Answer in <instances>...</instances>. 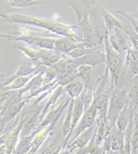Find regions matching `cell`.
<instances>
[{
	"label": "cell",
	"mask_w": 138,
	"mask_h": 154,
	"mask_svg": "<svg viewBox=\"0 0 138 154\" xmlns=\"http://www.w3.org/2000/svg\"><path fill=\"white\" fill-rule=\"evenodd\" d=\"M47 68V67H46ZM38 70L34 72L33 74H31L30 75L28 76H24V77H18L17 78L15 79L9 85L7 86L1 87V93H3L7 92V91H17L19 89L23 88L25 86L30 82L32 79H33L36 75L39 74L41 72H43V70Z\"/></svg>",
	"instance_id": "obj_18"
},
{
	"label": "cell",
	"mask_w": 138,
	"mask_h": 154,
	"mask_svg": "<svg viewBox=\"0 0 138 154\" xmlns=\"http://www.w3.org/2000/svg\"><path fill=\"white\" fill-rule=\"evenodd\" d=\"M0 16L9 24H19L37 27L62 37L69 38L78 42H81L80 35L77 32V30H74L79 29L78 26H73L46 18L19 12H1Z\"/></svg>",
	"instance_id": "obj_1"
},
{
	"label": "cell",
	"mask_w": 138,
	"mask_h": 154,
	"mask_svg": "<svg viewBox=\"0 0 138 154\" xmlns=\"http://www.w3.org/2000/svg\"><path fill=\"white\" fill-rule=\"evenodd\" d=\"M80 97L83 103L85 112L89 109L94 101V91L88 88H84Z\"/></svg>",
	"instance_id": "obj_26"
},
{
	"label": "cell",
	"mask_w": 138,
	"mask_h": 154,
	"mask_svg": "<svg viewBox=\"0 0 138 154\" xmlns=\"http://www.w3.org/2000/svg\"><path fill=\"white\" fill-rule=\"evenodd\" d=\"M128 84L121 85L112 88L110 98V109L113 112H120L127 103L128 99Z\"/></svg>",
	"instance_id": "obj_8"
},
{
	"label": "cell",
	"mask_w": 138,
	"mask_h": 154,
	"mask_svg": "<svg viewBox=\"0 0 138 154\" xmlns=\"http://www.w3.org/2000/svg\"><path fill=\"white\" fill-rule=\"evenodd\" d=\"M58 79V76L51 67H47L44 74V84H49Z\"/></svg>",
	"instance_id": "obj_31"
},
{
	"label": "cell",
	"mask_w": 138,
	"mask_h": 154,
	"mask_svg": "<svg viewBox=\"0 0 138 154\" xmlns=\"http://www.w3.org/2000/svg\"><path fill=\"white\" fill-rule=\"evenodd\" d=\"M94 126L82 132L79 136L74 140L71 144L70 149H73L75 148L82 149L87 145L92 138V135L94 131Z\"/></svg>",
	"instance_id": "obj_21"
},
{
	"label": "cell",
	"mask_w": 138,
	"mask_h": 154,
	"mask_svg": "<svg viewBox=\"0 0 138 154\" xmlns=\"http://www.w3.org/2000/svg\"><path fill=\"white\" fill-rule=\"evenodd\" d=\"M106 55V69L108 70L112 88L127 83L125 57L112 48L109 42L108 37L104 43Z\"/></svg>",
	"instance_id": "obj_2"
},
{
	"label": "cell",
	"mask_w": 138,
	"mask_h": 154,
	"mask_svg": "<svg viewBox=\"0 0 138 154\" xmlns=\"http://www.w3.org/2000/svg\"><path fill=\"white\" fill-rule=\"evenodd\" d=\"M108 40L112 48L124 56L132 47L128 44L130 40L127 35L123 30L120 28H113L109 31Z\"/></svg>",
	"instance_id": "obj_7"
},
{
	"label": "cell",
	"mask_w": 138,
	"mask_h": 154,
	"mask_svg": "<svg viewBox=\"0 0 138 154\" xmlns=\"http://www.w3.org/2000/svg\"><path fill=\"white\" fill-rule=\"evenodd\" d=\"M74 104V99H71L68 106L67 115L66 116L65 119L64 120V123L61 129L62 136L64 138H65L66 136L68 137L71 133Z\"/></svg>",
	"instance_id": "obj_23"
},
{
	"label": "cell",
	"mask_w": 138,
	"mask_h": 154,
	"mask_svg": "<svg viewBox=\"0 0 138 154\" xmlns=\"http://www.w3.org/2000/svg\"><path fill=\"white\" fill-rule=\"evenodd\" d=\"M19 30L22 33V35H15L6 33H1V37L6 38L7 40L17 41L23 42L40 49L54 50L56 38L44 37L37 35L33 32L20 26Z\"/></svg>",
	"instance_id": "obj_3"
},
{
	"label": "cell",
	"mask_w": 138,
	"mask_h": 154,
	"mask_svg": "<svg viewBox=\"0 0 138 154\" xmlns=\"http://www.w3.org/2000/svg\"><path fill=\"white\" fill-rule=\"evenodd\" d=\"M3 2L11 7L19 9H25L27 7L39 5L44 3L41 1L36 0H6L3 1Z\"/></svg>",
	"instance_id": "obj_24"
},
{
	"label": "cell",
	"mask_w": 138,
	"mask_h": 154,
	"mask_svg": "<svg viewBox=\"0 0 138 154\" xmlns=\"http://www.w3.org/2000/svg\"><path fill=\"white\" fill-rule=\"evenodd\" d=\"M81 43V42H78L66 37L57 38L54 51L60 54L66 56L69 52L77 48Z\"/></svg>",
	"instance_id": "obj_16"
},
{
	"label": "cell",
	"mask_w": 138,
	"mask_h": 154,
	"mask_svg": "<svg viewBox=\"0 0 138 154\" xmlns=\"http://www.w3.org/2000/svg\"><path fill=\"white\" fill-rule=\"evenodd\" d=\"M49 128H47L44 131L40 134L34 140V144L36 147H38L40 146L41 144H42L43 141H44L45 138H46L47 136L48 135V132L49 131Z\"/></svg>",
	"instance_id": "obj_32"
},
{
	"label": "cell",
	"mask_w": 138,
	"mask_h": 154,
	"mask_svg": "<svg viewBox=\"0 0 138 154\" xmlns=\"http://www.w3.org/2000/svg\"><path fill=\"white\" fill-rule=\"evenodd\" d=\"M115 12L122 16L138 34V19L133 16L130 13L125 12L123 10H116Z\"/></svg>",
	"instance_id": "obj_30"
},
{
	"label": "cell",
	"mask_w": 138,
	"mask_h": 154,
	"mask_svg": "<svg viewBox=\"0 0 138 154\" xmlns=\"http://www.w3.org/2000/svg\"><path fill=\"white\" fill-rule=\"evenodd\" d=\"M87 152V150H86V149H80V151L77 152L76 154H85Z\"/></svg>",
	"instance_id": "obj_35"
},
{
	"label": "cell",
	"mask_w": 138,
	"mask_h": 154,
	"mask_svg": "<svg viewBox=\"0 0 138 154\" xmlns=\"http://www.w3.org/2000/svg\"><path fill=\"white\" fill-rule=\"evenodd\" d=\"M78 23L81 41L84 46L88 48L98 46L97 38L90 21V14L84 17Z\"/></svg>",
	"instance_id": "obj_5"
},
{
	"label": "cell",
	"mask_w": 138,
	"mask_h": 154,
	"mask_svg": "<svg viewBox=\"0 0 138 154\" xmlns=\"http://www.w3.org/2000/svg\"><path fill=\"white\" fill-rule=\"evenodd\" d=\"M98 110L95 106L92 103L89 109L86 110L77 128L74 133V140L77 138L81 134L94 125Z\"/></svg>",
	"instance_id": "obj_11"
},
{
	"label": "cell",
	"mask_w": 138,
	"mask_h": 154,
	"mask_svg": "<svg viewBox=\"0 0 138 154\" xmlns=\"http://www.w3.org/2000/svg\"><path fill=\"white\" fill-rule=\"evenodd\" d=\"M126 63L129 69L135 76L138 77V54L131 47L126 53Z\"/></svg>",
	"instance_id": "obj_22"
},
{
	"label": "cell",
	"mask_w": 138,
	"mask_h": 154,
	"mask_svg": "<svg viewBox=\"0 0 138 154\" xmlns=\"http://www.w3.org/2000/svg\"><path fill=\"white\" fill-rule=\"evenodd\" d=\"M97 145V144H96L95 142H92L90 145L86 148L87 152L90 154H101V149H99V147Z\"/></svg>",
	"instance_id": "obj_33"
},
{
	"label": "cell",
	"mask_w": 138,
	"mask_h": 154,
	"mask_svg": "<svg viewBox=\"0 0 138 154\" xmlns=\"http://www.w3.org/2000/svg\"><path fill=\"white\" fill-rule=\"evenodd\" d=\"M79 66L76 59H71L65 55L51 67L57 74L58 79L63 75L76 72Z\"/></svg>",
	"instance_id": "obj_12"
},
{
	"label": "cell",
	"mask_w": 138,
	"mask_h": 154,
	"mask_svg": "<svg viewBox=\"0 0 138 154\" xmlns=\"http://www.w3.org/2000/svg\"><path fill=\"white\" fill-rule=\"evenodd\" d=\"M84 88L83 82L78 77L71 81L65 87L68 96L72 99H75L80 96Z\"/></svg>",
	"instance_id": "obj_20"
},
{
	"label": "cell",
	"mask_w": 138,
	"mask_h": 154,
	"mask_svg": "<svg viewBox=\"0 0 138 154\" xmlns=\"http://www.w3.org/2000/svg\"><path fill=\"white\" fill-rule=\"evenodd\" d=\"M101 47V46H98L93 48L89 54L81 58L76 59L79 66L87 65L95 67L100 64H105L106 55L104 48H102Z\"/></svg>",
	"instance_id": "obj_10"
},
{
	"label": "cell",
	"mask_w": 138,
	"mask_h": 154,
	"mask_svg": "<svg viewBox=\"0 0 138 154\" xmlns=\"http://www.w3.org/2000/svg\"><path fill=\"white\" fill-rule=\"evenodd\" d=\"M12 48L20 50L23 55L38 65L46 67L52 66L65 56L57 53L54 50H36L20 43L15 44Z\"/></svg>",
	"instance_id": "obj_4"
},
{
	"label": "cell",
	"mask_w": 138,
	"mask_h": 154,
	"mask_svg": "<svg viewBox=\"0 0 138 154\" xmlns=\"http://www.w3.org/2000/svg\"><path fill=\"white\" fill-rule=\"evenodd\" d=\"M95 7L97 11L104 19L107 26L108 27V31H110V30L115 28L123 29L124 23L117 19L113 14L105 9L101 4L96 2Z\"/></svg>",
	"instance_id": "obj_17"
},
{
	"label": "cell",
	"mask_w": 138,
	"mask_h": 154,
	"mask_svg": "<svg viewBox=\"0 0 138 154\" xmlns=\"http://www.w3.org/2000/svg\"><path fill=\"white\" fill-rule=\"evenodd\" d=\"M98 125L97 132L94 140V142L96 144H99L108 133V128L106 123V118L100 117Z\"/></svg>",
	"instance_id": "obj_27"
},
{
	"label": "cell",
	"mask_w": 138,
	"mask_h": 154,
	"mask_svg": "<svg viewBox=\"0 0 138 154\" xmlns=\"http://www.w3.org/2000/svg\"><path fill=\"white\" fill-rule=\"evenodd\" d=\"M95 5L90 11V21L96 36L98 45L101 46L108 37L109 31L104 19L97 11Z\"/></svg>",
	"instance_id": "obj_9"
},
{
	"label": "cell",
	"mask_w": 138,
	"mask_h": 154,
	"mask_svg": "<svg viewBox=\"0 0 138 154\" xmlns=\"http://www.w3.org/2000/svg\"><path fill=\"white\" fill-rule=\"evenodd\" d=\"M71 99L68 96L58 106L47 114L41 123V126L52 125L57 122L66 108L69 106Z\"/></svg>",
	"instance_id": "obj_15"
},
{
	"label": "cell",
	"mask_w": 138,
	"mask_h": 154,
	"mask_svg": "<svg viewBox=\"0 0 138 154\" xmlns=\"http://www.w3.org/2000/svg\"><path fill=\"white\" fill-rule=\"evenodd\" d=\"M46 67H47L44 66L38 65L34 62L32 61V60L22 54L21 62L17 70L15 72L14 74L10 75V77H8L5 81L1 84V87L7 86L18 77L30 75L38 70L45 69Z\"/></svg>",
	"instance_id": "obj_6"
},
{
	"label": "cell",
	"mask_w": 138,
	"mask_h": 154,
	"mask_svg": "<svg viewBox=\"0 0 138 154\" xmlns=\"http://www.w3.org/2000/svg\"><path fill=\"white\" fill-rule=\"evenodd\" d=\"M85 112L83 103L80 96L74 99V104L73 107V115H72V123L71 128V133L67 138V141L69 139L71 135L73 133L74 128L78 124L80 118Z\"/></svg>",
	"instance_id": "obj_19"
},
{
	"label": "cell",
	"mask_w": 138,
	"mask_h": 154,
	"mask_svg": "<svg viewBox=\"0 0 138 154\" xmlns=\"http://www.w3.org/2000/svg\"><path fill=\"white\" fill-rule=\"evenodd\" d=\"M128 102L124 109L119 112L117 117V125L119 130H123L128 121Z\"/></svg>",
	"instance_id": "obj_29"
},
{
	"label": "cell",
	"mask_w": 138,
	"mask_h": 154,
	"mask_svg": "<svg viewBox=\"0 0 138 154\" xmlns=\"http://www.w3.org/2000/svg\"><path fill=\"white\" fill-rule=\"evenodd\" d=\"M128 89V98L133 103L138 105V77L135 76L130 83Z\"/></svg>",
	"instance_id": "obj_28"
},
{
	"label": "cell",
	"mask_w": 138,
	"mask_h": 154,
	"mask_svg": "<svg viewBox=\"0 0 138 154\" xmlns=\"http://www.w3.org/2000/svg\"><path fill=\"white\" fill-rule=\"evenodd\" d=\"M131 143L133 145V148L136 149L138 148V127L136 126L133 131V136L131 138Z\"/></svg>",
	"instance_id": "obj_34"
},
{
	"label": "cell",
	"mask_w": 138,
	"mask_h": 154,
	"mask_svg": "<svg viewBox=\"0 0 138 154\" xmlns=\"http://www.w3.org/2000/svg\"><path fill=\"white\" fill-rule=\"evenodd\" d=\"M97 1H68L67 4L73 9L76 16L78 22L84 17L90 14L92 8L94 7Z\"/></svg>",
	"instance_id": "obj_14"
},
{
	"label": "cell",
	"mask_w": 138,
	"mask_h": 154,
	"mask_svg": "<svg viewBox=\"0 0 138 154\" xmlns=\"http://www.w3.org/2000/svg\"><path fill=\"white\" fill-rule=\"evenodd\" d=\"M76 72L78 78L84 83V88L95 91V67L90 65H80L77 68Z\"/></svg>",
	"instance_id": "obj_13"
},
{
	"label": "cell",
	"mask_w": 138,
	"mask_h": 154,
	"mask_svg": "<svg viewBox=\"0 0 138 154\" xmlns=\"http://www.w3.org/2000/svg\"><path fill=\"white\" fill-rule=\"evenodd\" d=\"M131 14L133 16H134V17H135L136 18L138 19V10L136 11H134V12H132V13H131Z\"/></svg>",
	"instance_id": "obj_37"
},
{
	"label": "cell",
	"mask_w": 138,
	"mask_h": 154,
	"mask_svg": "<svg viewBox=\"0 0 138 154\" xmlns=\"http://www.w3.org/2000/svg\"><path fill=\"white\" fill-rule=\"evenodd\" d=\"M64 89H65V87L60 85L55 88V90L52 94L51 96L50 97L49 100L44 105V107L41 112L42 116H44L46 114V112H47L48 109H49L50 107L52 106L57 102L58 99L63 94Z\"/></svg>",
	"instance_id": "obj_25"
},
{
	"label": "cell",
	"mask_w": 138,
	"mask_h": 154,
	"mask_svg": "<svg viewBox=\"0 0 138 154\" xmlns=\"http://www.w3.org/2000/svg\"><path fill=\"white\" fill-rule=\"evenodd\" d=\"M135 122L136 126L138 127V113H136L135 116Z\"/></svg>",
	"instance_id": "obj_36"
}]
</instances>
